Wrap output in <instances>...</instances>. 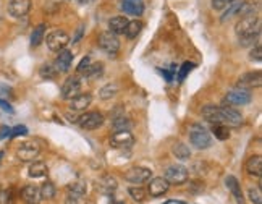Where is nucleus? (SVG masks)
<instances>
[{
    "instance_id": "obj_28",
    "label": "nucleus",
    "mask_w": 262,
    "mask_h": 204,
    "mask_svg": "<svg viewBox=\"0 0 262 204\" xmlns=\"http://www.w3.org/2000/svg\"><path fill=\"white\" fill-rule=\"evenodd\" d=\"M45 39V24H38L36 28L33 29V33H31V45L33 47H38L44 43Z\"/></svg>"
},
{
    "instance_id": "obj_29",
    "label": "nucleus",
    "mask_w": 262,
    "mask_h": 204,
    "mask_svg": "<svg viewBox=\"0 0 262 204\" xmlns=\"http://www.w3.org/2000/svg\"><path fill=\"white\" fill-rule=\"evenodd\" d=\"M28 174L31 179H40V177H44L45 174H47V165L44 164V162H33V164L29 165V170Z\"/></svg>"
},
{
    "instance_id": "obj_40",
    "label": "nucleus",
    "mask_w": 262,
    "mask_h": 204,
    "mask_svg": "<svg viewBox=\"0 0 262 204\" xmlns=\"http://www.w3.org/2000/svg\"><path fill=\"white\" fill-rule=\"evenodd\" d=\"M194 68V64H191V62H184V64L180 67V71H178V80L183 81L184 78H186L189 73H191V70Z\"/></svg>"
},
{
    "instance_id": "obj_18",
    "label": "nucleus",
    "mask_w": 262,
    "mask_h": 204,
    "mask_svg": "<svg viewBox=\"0 0 262 204\" xmlns=\"http://www.w3.org/2000/svg\"><path fill=\"white\" fill-rule=\"evenodd\" d=\"M222 112H223V120L227 127H240V125L243 123V117H241V113L236 111L235 107L222 106Z\"/></svg>"
},
{
    "instance_id": "obj_17",
    "label": "nucleus",
    "mask_w": 262,
    "mask_h": 204,
    "mask_svg": "<svg viewBox=\"0 0 262 204\" xmlns=\"http://www.w3.org/2000/svg\"><path fill=\"white\" fill-rule=\"evenodd\" d=\"M202 117L210 123H222L225 125L223 120V112H222V106H205L202 109Z\"/></svg>"
},
{
    "instance_id": "obj_5",
    "label": "nucleus",
    "mask_w": 262,
    "mask_h": 204,
    "mask_svg": "<svg viewBox=\"0 0 262 204\" xmlns=\"http://www.w3.org/2000/svg\"><path fill=\"white\" fill-rule=\"evenodd\" d=\"M45 41V44H47L49 47V50H52V52H60V50H63L66 45H68L70 43V36L65 33V31H61V29H55L52 31L49 36H47V39H44Z\"/></svg>"
},
{
    "instance_id": "obj_50",
    "label": "nucleus",
    "mask_w": 262,
    "mask_h": 204,
    "mask_svg": "<svg viewBox=\"0 0 262 204\" xmlns=\"http://www.w3.org/2000/svg\"><path fill=\"white\" fill-rule=\"evenodd\" d=\"M78 2H80V3H87L89 0H78Z\"/></svg>"
},
{
    "instance_id": "obj_38",
    "label": "nucleus",
    "mask_w": 262,
    "mask_h": 204,
    "mask_svg": "<svg viewBox=\"0 0 262 204\" xmlns=\"http://www.w3.org/2000/svg\"><path fill=\"white\" fill-rule=\"evenodd\" d=\"M15 191L13 190H0V204H13Z\"/></svg>"
},
{
    "instance_id": "obj_1",
    "label": "nucleus",
    "mask_w": 262,
    "mask_h": 204,
    "mask_svg": "<svg viewBox=\"0 0 262 204\" xmlns=\"http://www.w3.org/2000/svg\"><path fill=\"white\" fill-rule=\"evenodd\" d=\"M189 141H191V144L196 149H207L212 144L210 133L199 123H194L189 128Z\"/></svg>"
},
{
    "instance_id": "obj_24",
    "label": "nucleus",
    "mask_w": 262,
    "mask_h": 204,
    "mask_svg": "<svg viewBox=\"0 0 262 204\" xmlns=\"http://www.w3.org/2000/svg\"><path fill=\"white\" fill-rule=\"evenodd\" d=\"M244 169L251 177H261L262 175V158L261 156H251V158L246 160Z\"/></svg>"
},
{
    "instance_id": "obj_9",
    "label": "nucleus",
    "mask_w": 262,
    "mask_h": 204,
    "mask_svg": "<svg viewBox=\"0 0 262 204\" xmlns=\"http://www.w3.org/2000/svg\"><path fill=\"white\" fill-rule=\"evenodd\" d=\"M39 153H40V148L38 143H34V141H26V143H23L17 149V158L21 162H31L38 158Z\"/></svg>"
},
{
    "instance_id": "obj_20",
    "label": "nucleus",
    "mask_w": 262,
    "mask_h": 204,
    "mask_svg": "<svg viewBox=\"0 0 262 204\" xmlns=\"http://www.w3.org/2000/svg\"><path fill=\"white\" fill-rule=\"evenodd\" d=\"M92 102V96L89 92H84V94H78L75 96L73 99H70V109L75 112H80V111H86L87 107L91 106Z\"/></svg>"
},
{
    "instance_id": "obj_39",
    "label": "nucleus",
    "mask_w": 262,
    "mask_h": 204,
    "mask_svg": "<svg viewBox=\"0 0 262 204\" xmlns=\"http://www.w3.org/2000/svg\"><path fill=\"white\" fill-rule=\"evenodd\" d=\"M39 75L42 76L44 80H52V78H55V75H57V71H55V68L52 65H44V67H40Z\"/></svg>"
},
{
    "instance_id": "obj_31",
    "label": "nucleus",
    "mask_w": 262,
    "mask_h": 204,
    "mask_svg": "<svg viewBox=\"0 0 262 204\" xmlns=\"http://www.w3.org/2000/svg\"><path fill=\"white\" fill-rule=\"evenodd\" d=\"M141 29H142V23L140 20H133V22H128L125 34L128 39H135V38H138V34L141 33Z\"/></svg>"
},
{
    "instance_id": "obj_3",
    "label": "nucleus",
    "mask_w": 262,
    "mask_h": 204,
    "mask_svg": "<svg viewBox=\"0 0 262 204\" xmlns=\"http://www.w3.org/2000/svg\"><path fill=\"white\" fill-rule=\"evenodd\" d=\"M251 101H253V96H251L249 90L235 88V90L227 92V96L223 99V104L230 107H238V106H248Z\"/></svg>"
},
{
    "instance_id": "obj_13",
    "label": "nucleus",
    "mask_w": 262,
    "mask_h": 204,
    "mask_svg": "<svg viewBox=\"0 0 262 204\" xmlns=\"http://www.w3.org/2000/svg\"><path fill=\"white\" fill-rule=\"evenodd\" d=\"M31 10V0H10L8 2V13L13 18L26 17Z\"/></svg>"
},
{
    "instance_id": "obj_42",
    "label": "nucleus",
    "mask_w": 262,
    "mask_h": 204,
    "mask_svg": "<svg viewBox=\"0 0 262 204\" xmlns=\"http://www.w3.org/2000/svg\"><path fill=\"white\" fill-rule=\"evenodd\" d=\"M249 59L253 62H261L262 60V49H261V44L258 43L256 47L251 49V54H249Z\"/></svg>"
},
{
    "instance_id": "obj_2",
    "label": "nucleus",
    "mask_w": 262,
    "mask_h": 204,
    "mask_svg": "<svg viewBox=\"0 0 262 204\" xmlns=\"http://www.w3.org/2000/svg\"><path fill=\"white\" fill-rule=\"evenodd\" d=\"M236 34L240 38L243 36H249V34H259L261 33V24H259V18L258 15H244V17L240 18V22L236 23Z\"/></svg>"
},
{
    "instance_id": "obj_16",
    "label": "nucleus",
    "mask_w": 262,
    "mask_h": 204,
    "mask_svg": "<svg viewBox=\"0 0 262 204\" xmlns=\"http://www.w3.org/2000/svg\"><path fill=\"white\" fill-rule=\"evenodd\" d=\"M262 85V75L259 70L244 73L243 76L240 78L238 88H244V90H253V88H259Z\"/></svg>"
},
{
    "instance_id": "obj_23",
    "label": "nucleus",
    "mask_w": 262,
    "mask_h": 204,
    "mask_svg": "<svg viewBox=\"0 0 262 204\" xmlns=\"http://www.w3.org/2000/svg\"><path fill=\"white\" fill-rule=\"evenodd\" d=\"M97 186H99L101 193H104V195H112V193L118 188V181L114 175H104L99 179Z\"/></svg>"
},
{
    "instance_id": "obj_11",
    "label": "nucleus",
    "mask_w": 262,
    "mask_h": 204,
    "mask_svg": "<svg viewBox=\"0 0 262 204\" xmlns=\"http://www.w3.org/2000/svg\"><path fill=\"white\" fill-rule=\"evenodd\" d=\"M135 144V136L131 135L130 130H123V132H115L110 136V146L118 149H128Z\"/></svg>"
},
{
    "instance_id": "obj_47",
    "label": "nucleus",
    "mask_w": 262,
    "mask_h": 204,
    "mask_svg": "<svg viewBox=\"0 0 262 204\" xmlns=\"http://www.w3.org/2000/svg\"><path fill=\"white\" fill-rule=\"evenodd\" d=\"M0 109L5 111V112H8V113H13V107L10 106V104L5 101V99H2V97H0Z\"/></svg>"
},
{
    "instance_id": "obj_25",
    "label": "nucleus",
    "mask_w": 262,
    "mask_h": 204,
    "mask_svg": "<svg viewBox=\"0 0 262 204\" xmlns=\"http://www.w3.org/2000/svg\"><path fill=\"white\" fill-rule=\"evenodd\" d=\"M126 24H128V18L126 17H114L109 22V29L110 33L114 34H125V29H126Z\"/></svg>"
},
{
    "instance_id": "obj_48",
    "label": "nucleus",
    "mask_w": 262,
    "mask_h": 204,
    "mask_svg": "<svg viewBox=\"0 0 262 204\" xmlns=\"http://www.w3.org/2000/svg\"><path fill=\"white\" fill-rule=\"evenodd\" d=\"M0 94L2 96H10L12 94V88H8L7 85H0Z\"/></svg>"
},
{
    "instance_id": "obj_51",
    "label": "nucleus",
    "mask_w": 262,
    "mask_h": 204,
    "mask_svg": "<svg viewBox=\"0 0 262 204\" xmlns=\"http://www.w3.org/2000/svg\"><path fill=\"white\" fill-rule=\"evenodd\" d=\"M2 158H3V153H2V151H0V160H2Z\"/></svg>"
},
{
    "instance_id": "obj_21",
    "label": "nucleus",
    "mask_w": 262,
    "mask_h": 204,
    "mask_svg": "<svg viewBox=\"0 0 262 204\" xmlns=\"http://www.w3.org/2000/svg\"><path fill=\"white\" fill-rule=\"evenodd\" d=\"M121 10L126 15H131V17H140L144 12V3L141 0H123Z\"/></svg>"
},
{
    "instance_id": "obj_14",
    "label": "nucleus",
    "mask_w": 262,
    "mask_h": 204,
    "mask_svg": "<svg viewBox=\"0 0 262 204\" xmlns=\"http://www.w3.org/2000/svg\"><path fill=\"white\" fill-rule=\"evenodd\" d=\"M71 64H73V52L68 49H63L59 52L57 59L54 62V68L55 71L60 73H66L71 68Z\"/></svg>"
},
{
    "instance_id": "obj_22",
    "label": "nucleus",
    "mask_w": 262,
    "mask_h": 204,
    "mask_svg": "<svg viewBox=\"0 0 262 204\" xmlns=\"http://www.w3.org/2000/svg\"><path fill=\"white\" fill-rule=\"evenodd\" d=\"M21 200L24 201V204H39L40 201L39 188L34 185H26L21 190Z\"/></svg>"
},
{
    "instance_id": "obj_36",
    "label": "nucleus",
    "mask_w": 262,
    "mask_h": 204,
    "mask_svg": "<svg viewBox=\"0 0 262 204\" xmlns=\"http://www.w3.org/2000/svg\"><path fill=\"white\" fill-rule=\"evenodd\" d=\"M128 193H130V196L136 203H142L147 198L146 196V190H144V188H141L140 185H138V186H131L130 190H128Z\"/></svg>"
},
{
    "instance_id": "obj_12",
    "label": "nucleus",
    "mask_w": 262,
    "mask_h": 204,
    "mask_svg": "<svg viewBox=\"0 0 262 204\" xmlns=\"http://www.w3.org/2000/svg\"><path fill=\"white\" fill-rule=\"evenodd\" d=\"M81 92V81L78 76H70L66 78L63 86H61V92L60 96L61 99H65V101H70V99H73L75 96H78Z\"/></svg>"
},
{
    "instance_id": "obj_43",
    "label": "nucleus",
    "mask_w": 262,
    "mask_h": 204,
    "mask_svg": "<svg viewBox=\"0 0 262 204\" xmlns=\"http://www.w3.org/2000/svg\"><path fill=\"white\" fill-rule=\"evenodd\" d=\"M232 2H235V0H212V8L214 10H223V8H227Z\"/></svg>"
},
{
    "instance_id": "obj_34",
    "label": "nucleus",
    "mask_w": 262,
    "mask_h": 204,
    "mask_svg": "<svg viewBox=\"0 0 262 204\" xmlns=\"http://www.w3.org/2000/svg\"><path fill=\"white\" fill-rule=\"evenodd\" d=\"M212 132H214V136L220 141H225L230 138V130L227 125H222V123H214L212 127Z\"/></svg>"
},
{
    "instance_id": "obj_32",
    "label": "nucleus",
    "mask_w": 262,
    "mask_h": 204,
    "mask_svg": "<svg viewBox=\"0 0 262 204\" xmlns=\"http://www.w3.org/2000/svg\"><path fill=\"white\" fill-rule=\"evenodd\" d=\"M133 123L131 120L125 117V115H120V117H115L114 122H112V128L115 130V132H123V130H131Z\"/></svg>"
},
{
    "instance_id": "obj_6",
    "label": "nucleus",
    "mask_w": 262,
    "mask_h": 204,
    "mask_svg": "<svg viewBox=\"0 0 262 204\" xmlns=\"http://www.w3.org/2000/svg\"><path fill=\"white\" fill-rule=\"evenodd\" d=\"M189 177V172L184 165H170L168 169L165 170V179L170 185H183L186 183Z\"/></svg>"
},
{
    "instance_id": "obj_30",
    "label": "nucleus",
    "mask_w": 262,
    "mask_h": 204,
    "mask_svg": "<svg viewBox=\"0 0 262 204\" xmlns=\"http://www.w3.org/2000/svg\"><path fill=\"white\" fill-rule=\"evenodd\" d=\"M243 2L244 0H235V2H232L228 5L227 8H225V12H223V15H222V22H227V20H230V18H233L235 15H238L240 13V8H241V5H243Z\"/></svg>"
},
{
    "instance_id": "obj_41",
    "label": "nucleus",
    "mask_w": 262,
    "mask_h": 204,
    "mask_svg": "<svg viewBox=\"0 0 262 204\" xmlns=\"http://www.w3.org/2000/svg\"><path fill=\"white\" fill-rule=\"evenodd\" d=\"M261 34V33H259ZM259 34H249V36H243V38H240V44L246 47V45H254V41L259 39Z\"/></svg>"
},
{
    "instance_id": "obj_4",
    "label": "nucleus",
    "mask_w": 262,
    "mask_h": 204,
    "mask_svg": "<svg viewBox=\"0 0 262 204\" xmlns=\"http://www.w3.org/2000/svg\"><path fill=\"white\" fill-rule=\"evenodd\" d=\"M87 195V186L84 181H75L66 188L65 204H84Z\"/></svg>"
},
{
    "instance_id": "obj_7",
    "label": "nucleus",
    "mask_w": 262,
    "mask_h": 204,
    "mask_svg": "<svg viewBox=\"0 0 262 204\" xmlns=\"http://www.w3.org/2000/svg\"><path fill=\"white\" fill-rule=\"evenodd\" d=\"M99 47L104 52H107L109 55H115L118 50H120V41H118V36L110 33V31H105V33L99 34Z\"/></svg>"
},
{
    "instance_id": "obj_37",
    "label": "nucleus",
    "mask_w": 262,
    "mask_h": 204,
    "mask_svg": "<svg viewBox=\"0 0 262 204\" xmlns=\"http://www.w3.org/2000/svg\"><path fill=\"white\" fill-rule=\"evenodd\" d=\"M248 198L253 204H262V190L261 186H251L248 190Z\"/></svg>"
},
{
    "instance_id": "obj_33",
    "label": "nucleus",
    "mask_w": 262,
    "mask_h": 204,
    "mask_svg": "<svg viewBox=\"0 0 262 204\" xmlns=\"http://www.w3.org/2000/svg\"><path fill=\"white\" fill-rule=\"evenodd\" d=\"M39 193H40V200H54L57 190H55V185L52 181H45L44 185L40 186Z\"/></svg>"
},
{
    "instance_id": "obj_26",
    "label": "nucleus",
    "mask_w": 262,
    "mask_h": 204,
    "mask_svg": "<svg viewBox=\"0 0 262 204\" xmlns=\"http://www.w3.org/2000/svg\"><path fill=\"white\" fill-rule=\"evenodd\" d=\"M172 153L178 160H188L191 158V149H189L184 143H180V141L172 146Z\"/></svg>"
},
{
    "instance_id": "obj_49",
    "label": "nucleus",
    "mask_w": 262,
    "mask_h": 204,
    "mask_svg": "<svg viewBox=\"0 0 262 204\" xmlns=\"http://www.w3.org/2000/svg\"><path fill=\"white\" fill-rule=\"evenodd\" d=\"M10 133H12V128L2 127V128H0V139H2V138H7V136H10Z\"/></svg>"
},
{
    "instance_id": "obj_19",
    "label": "nucleus",
    "mask_w": 262,
    "mask_h": 204,
    "mask_svg": "<svg viewBox=\"0 0 262 204\" xmlns=\"http://www.w3.org/2000/svg\"><path fill=\"white\" fill-rule=\"evenodd\" d=\"M225 185H227V188L230 190V193L233 195L235 201L238 204H244V195H243V190H241V185L236 177L233 175H228L225 177Z\"/></svg>"
},
{
    "instance_id": "obj_10",
    "label": "nucleus",
    "mask_w": 262,
    "mask_h": 204,
    "mask_svg": "<svg viewBox=\"0 0 262 204\" xmlns=\"http://www.w3.org/2000/svg\"><path fill=\"white\" fill-rule=\"evenodd\" d=\"M102 123H104V115L101 112H86L84 115H81L78 118V125L83 130H96L102 127Z\"/></svg>"
},
{
    "instance_id": "obj_35",
    "label": "nucleus",
    "mask_w": 262,
    "mask_h": 204,
    "mask_svg": "<svg viewBox=\"0 0 262 204\" xmlns=\"http://www.w3.org/2000/svg\"><path fill=\"white\" fill-rule=\"evenodd\" d=\"M102 73H104V65L102 64H91L84 75L87 78H91V80H97L99 76H102Z\"/></svg>"
},
{
    "instance_id": "obj_46",
    "label": "nucleus",
    "mask_w": 262,
    "mask_h": 204,
    "mask_svg": "<svg viewBox=\"0 0 262 204\" xmlns=\"http://www.w3.org/2000/svg\"><path fill=\"white\" fill-rule=\"evenodd\" d=\"M177 71V65H172L170 70H162V75L165 76L167 81H172L173 80V73Z\"/></svg>"
},
{
    "instance_id": "obj_8",
    "label": "nucleus",
    "mask_w": 262,
    "mask_h": 204,
    "mask_svg": "<svg viewBox=\"0 0 262 204\" xmlns=\"http://www.w3.org/2000/svg\"><path fill=\"white\" fill-rule=\"evenodd\" d=\"M151 177H152V170L146 169V167H131V169L126 170L125 180L135 183V185H141V183L151 180Z\"/></svg>"
},
{
    "instance_id": "obj_44",
    "label": "nucleus",
    "mask_w": 262,
    "mask_h": 204,
    "mask_svg": "<svg viewBox=\"0 0 262 204\" xmlns=\"http://www.w3.org/2000/svg\"><path fill=\"white\" fill-rule=\"evenodd\" d=\"M91 64H92V62H91L89 57H84V59L81 60V62H80V65H78V73H86V70H87V68H89Z\"/></svg>"
},
{
    "instance_id": "obj_45",
    "label": "nucleus",
    "mask_w": 262,
    "mask_h": 204,
    "mask_svg": "<svg viewBox=\"0 0 262 204\" xmlns=\"http://www.w3.org/2000/svg\"><path fill=\"white\" fill-rule=\"evenodd\" d=\"M28 133V128L23 127V125H18V127H15L12 130V133H10V136H24Z\"/></svg>"
},
{
    "instance_id": "obj_27",
    "label": "nucleus",
    "mask_w": 262,
    "mask_h": 204,
    "mask_svg": "<svg viewBox=\"0 0 262 204\" xmlns=\"http://www.w3.org/2000/svg\"><path fill=\"white\" fill-rule=\"evenodd\" d=\"M118 91H120V88H118L117 83H109V85L102 86L101 91H99V97L102 101H110L112 97H115Z\"/></svg>"
},
{
    "instance_id": "obj_15",
    "label": "nucleus",
    "mask_w": 262,
    "mask_h": 204,
    "mask_svg": "<svg viewBox=\"0 0 262 204\" xmlns=\"http://www.w3.org/2000/svg\"><path fill=\"white\" fill-rule=\"evenodd\" d=\"M170 188V183H168L163 177H154L151 179V183H149V195L154 196V198H159V196H163L165 193L168 191Z\"/></svg>"
}]
</instances>
